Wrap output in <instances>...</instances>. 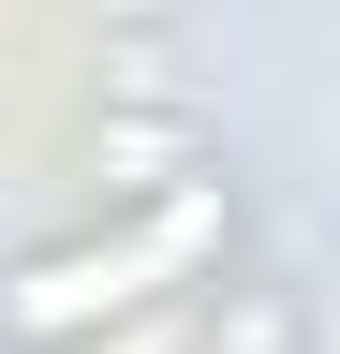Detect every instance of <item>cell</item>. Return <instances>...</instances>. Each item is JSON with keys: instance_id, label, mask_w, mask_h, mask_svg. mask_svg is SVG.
<instances>
[{"instance_id": "obj_2", "label": "cell", "mask_w": 340, "mask_h": 354, "mask_svg": "<svg viewBox=\"0 0 340 354\" xmlns=\"http://www.w3.org/2000/svg\"><path fill=\"white\" fill-rule=\"evenodd\" d=\"M89 162H104V192H118V207H148L163 177L193 162V133H178V118H104V133H89Z\"/></svg>"}, {"instance_id": "obj_3", "label": "cell", "mask_w": 340, "mask_h": 354, "mask_svg": "<svg viewBox=\"0 0 340 354\" xmlns=\"http://www.w3.org/2000/svg\"><path fill=\"white\" fill-rule=\"evenodd\" d=\"M207 354H311V295H281V281H237L222 310H207Z\"/></svg>"}, {"instance_id": "obj_1", "label": "cell", "mask_w": 340, "mask_h": 354, "mask_svg": "<svg viewBox=\"0 0 340 354\" xmlns=\"http://www.w3.org/2000/svg\"><path fill=\"white\" fill-rule=\"evenodd\" d=\"M222 236H237V192H222V177H163L148 221H118V236H89V251L15 266V281H0V325H15V339H74V325H104V310H148L163 281H193Z\"/></svg>"}, {"instance_id": "obj_4", "label": "cell", "mask_w": 340, "mask_h": 354, "mask_svg": "<svg viewBox=\"0 0 340 354\" xmlns=\"http://www.w3.org/2000/svg\"><path fill=\"white\" fill-rule=\"evenodd\" d=\"M118 15H163V0H118Z\"/></svg>"}]
</instances>
